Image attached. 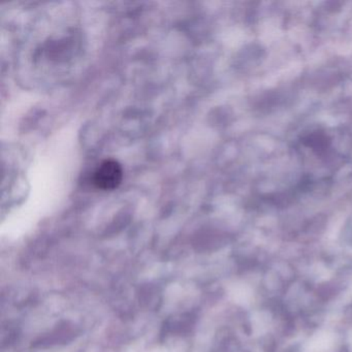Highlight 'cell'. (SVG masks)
<instances>
[{
	"label": "cell",
	"instance_id": "1",
	"mask_svg": "<svg viewBox=\"0 0 352 352\" xmlns=\"http://www.w3.org/2000/svg\"><path fill=\"white\" fill-rule=\"evenodd\" d=\"M123 168L115 160H104L94 170L92 182L102 190H114L122 182Z\"/></svg>",
	"mask_w": 352,
	"mask_h": 352
}]
</instances>
